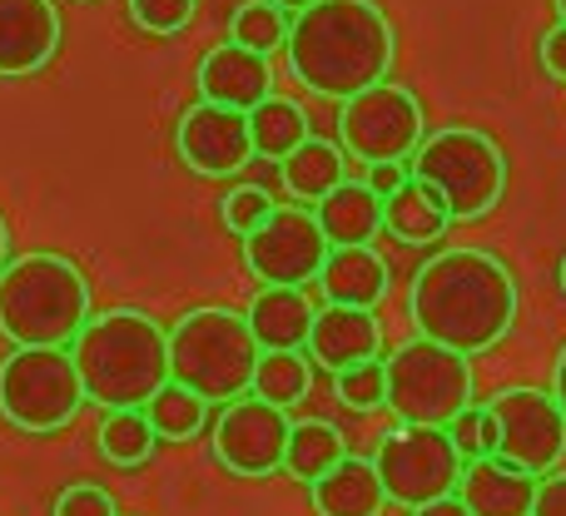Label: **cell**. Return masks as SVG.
Instances as JSON below:
<instances>
[{"label":"cell","mask_w":566,"mask_h":516,"mask_svg":"<svg viewBox=\"0 0 566 516\" xmlns=\"http://www.w3.org/2000/svg\"><path fill=\"white\" fill-rule=\"evenodd\" d=\"M289 438L293 422L279 402L269 398H239L219 412L214 422V457L219 467H229L234 477H274V472L289 462Z\"/></svg>","instance_id":"cell-13"},{"label":"cell","mask_w":566,"mask_h":516,"mask_svg":"<svg viewBox=\"0 0 566 516\" xmlns=\"http://www.w3.org/2000/svg\"><path fill=\"white\" fill-rule=\"evenodd\" d=\"M323 298L343 303V308H378L388 298V259L373 244H348L333 249L328 263H323Z\"/></svg>","instance_id":"cell-21"},{"label":"cell","mask_w":566,"mask_h":516,"mask_svg":"<svg viewBox=\"0 0 566 516\" xmlns=\"http://www.w3.org/2000/svg\"><path fill=\"white\" fill-rule=\"evenodd\" d=\"M279 179H283V194L298 199L303 209H318L333 189L348 179V149L333 145V139H318L308 135L289 159L279 165Z\"/></svg>","instance_id":"cell-23"},{"label":"cell","mask_w":566,"mask_h":516,"mask_svg":"<svg viewBox=\"0 0 566 516\" xmlns=\"http://www.w3.org/2000/svg\"><path fill=\"white\" fill-rule=\"evenodd\" d=\"M552 392H557V402H562V412H566V348L557 352V372H552Z\"/></svg>","instance_id":"cell-40"},{"label":"cell","mask_w":566,"mask_h":516,"mask_svg":"<svg viewBox=\"0 0 566 516\" xmlns=\"http://www.w3.org/2000/svg\"><path fill=\"white\" fill-rule=\"evenodd\" d=\"M274 199H269V189H259V185H239V189H229L224 194V204H219V214H224V224L234 229L239 239H249L254 229H264L269 224V214H274Z\"/></svg>","instance_id":"cell-32"},{"label":"cell","mask_w":566,"mask_h":516,"mask_svg":"<svg viewBox=\"0 0 566 516\" xmlns=\"http://www.w3.org/2000/svg\"><path fill=\"white\" fill-rule=\"evenodd\" d=\"M412 516H472V507L462 497H442V502H428V507H418Z\"/></svg>","instance_id":"cell-39"},{"label":"cell","mask_w":566,"mask_h":516,"mask_svg":"<svg viewBox=\"0 0 566 516\" xmlns=\"http://www.w3.org/2000/svg\"><path fill=\"white\" fill-rule=\"evenodd\" d=\"M85 402L70 348H15L0 362V418L30 438L70 428Z\"/></svg>","instance_id":"cell-8"},{"label":"cell","mask_w":566,"mask_h":516,"mask_svg":"<svg viewBox=\"0 0 566 516\" xmlns=\"http://www.w3.org/2000/svg\"><path fill=\"white\" fill-rule=\"evenodd\" d=\"M333 244L323 234L318 214L303 204H279L264 229L244 239V268L254 273L264 288H308L323 278Z\"/></svg>","instance_id":"cell-11"},{"label":"cell","mask_w":566,"mask_h":516,"mask_svg":"<svg viewBox=\"0 0 566 516\" xmlns=\"http://www.w3.org/2000/svg\"><path fill=\"white\" fill-rule=\"evenodd\" d=\"M90 313V278L65 254H20L0 273V333L15 348H75Z\"/></svg>","instance_id":"cell-4"},{"label":"cell","mask_w":566,"mask_h":516,"mask_svg":"<svg viewBox=\"0 0 566 516\" xmlns=\"http://www.w3.org/2000/svg\"><path fill=\"white\" fill-rule=\"evenodd\" d=\"M382 352V328H378V313L373 308H343V303H328L318 308L308 333V362L328 368L333 378L358 362H373Z\"/></svg>","instance_id":"cell-17"},{"label":"cell","mask_w":566,"mask_h":516,"mask_svg":"<svg viewBox=\"0 0 566 516\" xmlns=\"http://www.w3.org/2000/svg\"><path fill=\"white\" fill-rule=\"evenodd\" d=\"M175 145H179V159L205 179H229L249 159H259L244 109H224V105H209V99H199V105H189L179 115Z\"/></svg>","instance_id":"cell-14"},{"label":"cell","mask_w":566,"mask_h":516,"mask_svg":"<svg viewBox=\"0 0 566 516\" xmlns=\"http://www.w3.org/2000/svg\"><path fill=\"white\" fill-rule=\"evenodd\" d=\"M259 362H264V348H259L254 328H249V313L224 308V303L179 313L175 328H169L175 382H185L205 402H224L229 408V402L249 398Z\"/></svg>","instance_id":"cell-5"},{"label":"cell","mask_w":566,"mask_h":516,"mask_svg":"<svg viewBox=\"0 0 566 516\" xmlns=\"http://www.w3.org/2000/svg\"><path fill=\"white\" fill-rule=\"evenodd\" d=\"M343 457H348L343 432L333 428V422H323V418H308V422H293L289 462H283V472H289V477H298L303 487H313V482L328 477Z\"/></svg>","instance_id":"cell-25"},{"label":"cell","mask_w":566,"mask_h":516,"mask_svg":"<svg viewBox=\"0 0 566 516\" xmlns=\"http://www.w3.org/2000/svg\"><path fill=\"white\" fill-rule=\"evenodd\" d=\"M149 422H155L159 442H189L205 432V418H209V402L199 392H189L185 382H169L155 402H149Z\"/></svg>","instance_id":"cell-29"},{"label":"cell","mask_w":566,"mask_h":516,"mask_svg":"<svg viewBox=\"0 0 566 516\" xmlns=\"http://www.w3.org/2000/svg\"><path fill=\"white\" fill-rule=\"evenodd\" d=\"M428 139V115L422 99L408 85H382L353 95L348 105H338V145L348 149V159L363 165H412V155Z\"/></svg>","instance_id":"cell-9"},{"label":"cell","mask_w":566,"mask_h":516,"mask_svg":"<svg viewBox=\"0 0 566 516\" xmlns=\"http://www.w3.org/2000/svg\"><path fill=\"white\" fill-rule=\"evenodd\" d=\"M313 512L318 516H382L388 507V487L378 477V462L373 457H343L328 477H318L308 487Z\"/></svg>","instance_id":"cell-20"},{"label":"cell","mask_w":566,"mask_h":516,"mask_svg":"<svg viewBox=\"0 0 566 516\" xmlns=\"http://www.w3.org/2000/svg\"><path fill=\"white\" fill-rule=\"evenodd\" d=\"M408 318L422 338L478 358L517 323V278L488 249H442L412 273Z\"/></svg>","instance_id":"cell-1"},{"label":"cell","mask_w":566,"mask_h":516,"mask_svg":"<svg viewBox=\"0 0 566 516\" xmlns=\"http://www.w3.org/2000/svg\"><path fill=\"white\" fill-rule=\"evenodd\" d=\"M537 487L542 477H532V472L512 467L502 457H482V462H468L458 497L472 507V516H532Z\"/></svg>","instance_id":"cell-18"},{"label":"cell","mask_w":566,"mask_h":516,"mask_svg":"<svg viewBox=\"0 0 566 516\" xmlns=\"http://www.w3.org/2000/svg\"><path fill=\"white\" fill-rule=\"evenodd\" d=\"M557 283H562V293H566V259H562V268H557Z\"/></svg>","instance_id":"cell-43"},{"label":"cell","mask_w":566,"mask_h":516,"mask_svg":"<svg viewBox=\"0 0 566 516\" xmlns=\"http://www.w3.org/2000/svg\"><path fill=\"white\" fill-rule=\"evenodd\" d=\"M452 442H458V452L468 462H482V457H497V442H502V432H497V418H492L488 408H478L472 402L468 412H462L458 422H452Z\"/></svg>","instance_id":"cell-33"},{"label":"cell","mask_w":566,"mask_h":516,"mask_svg":"<svg viewBox=\"0 0 566 516\" xmlns=\"http://www.w3.org/2000/svg\"><path fill=\"white\" fill-rule=\"evenodd\" d=\"M488 412L497 418V457L512 467L532 472V477H552L557 462L566 457V412L557 392L542 388H502L488 398Z\"/></svg>","instance_id":"cell-12"},{"label":"cell","mask_w":566,"mask_h":516,"mask_svg":"<svg viewBox=\"0 0 566 516\" xmlns=\"http://www.w3.org/2000/svg\"><path fill=\"white\" fill-rule=\"evenodd\" d=\"M60 50L55 0H0V75H35Z\"/></svg>","instance_id":"cell-15"},{"label":"cell","mask_w":566,"mask_h":516,"mask_svg":"<svg viewBox=\"0 0 566 516\" xmlns=\"http://www.w3.org/2000/svg\"><path fill=\"white\" fill-rule=\"evenodd\" d=\"M532 516H566V472H552V477H542Z\"/></svg>","instance_id":"cell-38"},{"label":"cell","mask_w":566,"mask_h":516,"mask_svg":"<svg viewBox=\"0 0 566 516\" xmlns=\"http://www.w3.org/2000/svg\"><path fill=\"white\" fill-rule=\"evenodd\" d=\"M472 408V358L432 338H408L388 358V412L402 428H452Z\"/></svg>","instance_id":"cell-7"},{"label":"cell","mask_w":566,"mask_h":516,"mask_svg":"<svg viewBox=\"0 0 566 516\" xmlns=\"http://www.w3.org/2000/svg\"><path fill=\"white\" fill-rule=\"evenodd\" d=\"M129 15L149 35H179L195 20V0H129Z\"/></svg>","instance_id":"cell-34"},{"label":"cell","mask_w":566,"mask_h":516,"mask_svg":"<svg viewBox=\"0 0 566 516\" xmlns=\"http://www.w3.org/2000/svg\"><path fill=\"white\" fill-rule=\"evenodd\" d=\"M537 55H542V70H547L552 80H566V25H562V20L547 30V35H542Z\"/></svg>","instance_id":"cell-37"},{"label":"cell","mask_w":566,"mask_h":516,"mask_svg":"<svg viewBox=\"0 0 566 516\" xmlns=\"http://www.w3.org/2000/svg\"><path fill=\"white\" fill-rule=\"evenodd\" d=\"M412 179L448 199L452 224H472V219H488L507 194V159L492 135L448 125L422 139V149L412 155Z\"/></svg>","instance_id":"cell-6"},{"label":"cell","mask_w":566,"mask_h":516,"mask_svg":"<svg viewBox=\"0 0 566 516\" xmlns=\"http://www.w3.org/2000/svg\"><path fill=\"white\" fill-rule=\"evenodd\" d=\"M199 99L209 105H224V109H244L254 115L269 95H274V70H269V55L259 50H244L234 40L214 45L205 60H199Z\"/></svg>","instance_id":"cell-16"},{"label":"cell","mask_w":566,"mask_h":516,"mask_svg":"<svg viewBox=\"0 0 566 516\" xmlns=\"http://www.w3.org/2000/svg\"><path fill=\"white\" fill-rule=\"evenodd\" d=\"M95 438H99V452H105L115 467H145L159 447V432H155V422H149L145 408L105 412V422H99Z\"/></svg>","instance_id":"cell-27"},{"label":"cell","mask_w":566,"mask_h":516,"mask_svg":"<svg viewBox=\"0 0 566 516\" xmlns=\"http://www.w3.org/2000/svg\"><path fill=\"white\" fill-rule=\"evenodd\" d=\"M557 20H562V25H566V0H557Z\"/></svg>","instance_id":"cell-44"},{"label":"cell","mask_w":566,"mask_h":516,"mask_svg":"<svg viewBox=\"0 0 566 516\" xmlns=\"http://www.w3.org/2000/svg\"><path fill=\"white\" fill-rule=\"evenodd\" d=\"M50 516H119V507H115V497L109 492H99V487H65L55 497V512Z\"/></svg>","instance_id":"cell-35"},{"label":"cell","mask_w":566,"mask_h":516,"mask_svg":"<svg viewBox=\"0 0 566 516\" xmlns=\"http://www.w3.org/2000/svg\"><path fill=\"white\" fill-rule=\"evenodd\" d=\"M249 129H254L259 159H279V165L303 145V139L313 135L303 105H298V99H283V95H269L264 105L249 115Z\"/></svg>","instance_id":"cell-26"},{"label":"cell","mask_w":566,"mask_h":516,"mask_svg":"<svg viewBox=\"0 0 566 516\" xmlns=\"http://www.w3.org/2000/svg\"><path fill=\"white\" fill-rule=\"evenodd\" d=\"M289 10L279 0H244L229 20V40L244 50H259V55H274V50H289Z\"/></svg>","instance_id":"cell-28"},{"label":"cell","mask_w":566,"mask_h":516,"mask_svg":"<svg viewBox=\"0 0 566 516\" xmlns=\"http://www.w3.org/2000/svg\"><path fill=\"white\" fill-rule=\"evenodd\" d=\"M308 388H313V362L303 352H264L259 378H254V398L293 408L298 398H308Z\"/></svg>","instance_id":"cell-30"},{"label":"cell","mask_w":566,"mask_h":516,"mask_svg":"<svg viewBox=\"0 0 566 516\" xmlns=\"http://www.w3.org/2000/svg\"><path fill=\"white\" fill-rule=\"evenodd\" d=\"M373 462H378V477L388 487V502L408 512L458 497L462 472H468V457L458 452L448 428H402V422L382 432Z\"/></svg>","instance_id":"cell-10"},{"label":"cell","mask_w":566,"mask_h":516,"mask_svg":"<svg viewBox=\"0 0 566 516\" xmlns=\"http://www.w3.org/2000/svg\"><path fill=\"white\" fill-rule=\"evenodd\" d=\"M412 185V165H373L368 169V189L388 204V199H398L402 189Z\"/></svg>","instance_id":"cell-36"},{"label":"cell","mask_w":566,"mask_h":516,"mask_svg":"<svg viewBox=\"0 0 566 516\" xmlns=\"http://www.w3.org/2000/svg\"><path fill=\"white\" fill-rule=\"evenodd\" d=\"M10 268V224H6V214H0V273Z\"/></svg>","instance_id":"cell-41"},{"label":"cell","mask_w":566,"mask_h":516,"mask_svg":"<svg viewBox=\"0 0 566 516\" xmlns=\"http://www.w3.org/2000/svg\"><path fill=\"white\" fill-rule=\"evenodd\" d=\"M448 229H452L448 199L432 185H422V179H412L398 199H388V234L398 244H438Z\"/></svg>","instance_id":"cell-24"},{"label":"cell","mask_w":566,"mask_h":516,"mask_svg":"<svg viewBox=\"0 0 566 516\" xmlns=\"http://www.w3.org/2000/svg\"><path fill=\"white\" fill-rule=\"evenodd\" d=\"M392 55H398V40L378 0H313L308 10H298L289 35L293 80L338 105L382 85Z\"/></svg>","instance_id":"cell-2"},{"label":"cell","mask_w":566,"mask_h":516,"mask_svg":"<svg viewBox=\"0 0 566 516\" xmlns=\"http://www.w3.org/2000/svg\"><path fill=\"white\" fill-rule=\"evenodd\" d=\"M313 214H318V224H323V234H328L333 249L373 244L378 229H388V204L368 189V179H343Z\"/></svg>","instance_id":"cell-22"},{"label":"cell","mask_w":566,"mask_h":516,"mask_svg":"<svg viewBox=\"0 0 566 516\" xmlns=\"http://www.w3.org/2000/svg\"><path fill=\"white\" fill-rule=\"evenodd\" d=\"M244 313L264 352H303L308 348L313 318H318V308L308 303L303 288H259Z\"/></svg>","instance_id":"cell-19"},{"label":"cell","mask_w":566,"mask_h":516,"mask_svg":"<svg viewBox=\"0 0 566 516\" xmlns=\"http://www.w3.org/2000/svg\"><path fill=\"white\" fill-rule=\"evenodd\" d=\"M333 388H338V402L353 412H378L388 408V362L373 358V362H358V368L338 372L333 378Z\"/></svg>","instance_id":"cell-31"},{"label":"cell","mask_w":566,"mask_h":516,"mask_svg":"<svg viewBox=\"0 0 566 516\" xmlns=\"http://www.w3.org/2000/svg\"><path fill=\"white\" fill-rule=\"evenodd\" d=\"M279 6H283V10H308L313 0H279Z\"/></svg>","instance_id":"cell-42"},{"label":"cell","mask_w":566,"mask_h":516,"mask_svg":"<svg viewBox=\"0 0 566 516\" xmlns=\"http://www.w3.org/2000/svg\"><path fill=\"white\" fill-rule=\"evenodd\" d=\"M85 382V398L105 412L149 408L175 382L169 368V328L145 308H105L85 323L70 348Z\"/></svg>","instance_id":"cell-3"}]
</instances>
